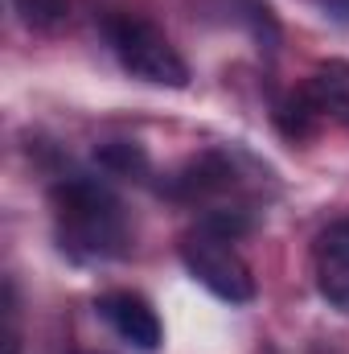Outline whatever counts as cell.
Listing matches in <instances>:
<instances>
[{
	"label": "cell",
	"mask_w": 349,
	"mask_h": 354,
	"mask_svg": "<svg viewBox=\"0 0 349 354\" xmlns=\"http://www.w3.org/2000/svg\"><path fill=\"white\" fill-rule=\"evenodd\" d=\"M50 210H54V231L66 256L74 260H119L128 256L132 231L123 202L99 181V177H62L50 189Z\"/></svg>",
	"instance_id": "6da1fadb"
},
{
	"label": "cell",
	"mask_w": 349,
	"mask_h": 354,
	"mask_svg": "<svg viewBox=\"0 0 349 354\" xmlns=\"http://www.w3.org/2000/svg\"><path fill=\"white\" fill-rule=\"evenodd\" d=\"M103 33H107V46L111 54L119 58V66L140 79V83H152V87H169V91H185L189 87V66L185 58L177 54V46L144 17H132V12H119V17H107L103 21Z\"/></svg>",
	"instance_id": "7a4b0ae2"
},
{
	"label": "cell",
	"mask_w": 349,
	"mask_h": 354,
	"mask_svg": "<svg viewBox=\"0 0 349 354\" xmlns=\"http://www.w3.org/2000/svg\"><path fill=\"white\" fill-rule=\"evenodd\" d=\"M181 264L189 268V276L201 288H210L226 305H247L255 297V276L243 264V256L230 248V239H218L197 227L181 239Z\"/></svg>",
	"instance_id": "3957f363"
},
{
	"label": "cell",
	"mask_w": 349,
	"mask_h": 354,
	"mask_svg": "<svg viewBox=\"0 0 349 354\" xmlns=\"http://www.w3.org/2000/svg\"><path fill=\"white\" fill-rule=\"evenodd\" d=\"M99 317L115 330L119 342H128L132 351L140 354H157L165 342V330H161V317L157 309L140 297V292H107L99 297Z\"/></svg>",
	"instance_id": "277c9868"
},
{
	"label": "cell",
	"mask_w": 349,
	"mask_h": 354,
	"mask_svg": "<svg viewBox=\"0 0 349 354\" xmlns=\"http://www.w3.org/2000/svg\"><path fill=\"white\" fill-rule=\"evenodd\" d=\"M312 272H317V288L329 301V309H337V313L349 317V218L329 223L317 235Z\"/></svg>",
	"instance_id": "5b68a950"
},
{
	"label": "cell",
	"mask_w": 349,
	"mask_h": 354,
	"mask_svg": "<svg viewBox=\"0 0 349 354\" xmlns=\"http://www.w3.org/2000/svg\"><path fill=\"white\" fill-rule=\"evenodd\" d=\"M94 161L107 169V174H119V177H140L148 174V153L132 140H111V145H99L94 149Z\"/></svg>",
	"instance_id": "8992f818"
},
{
	"label": "cell",
	"mask_w": 349,
	"mask_h": 354,
	"mask_svg": "<svg viewBox=\"0 0 349 354\" xmlns=\"http://www.w3.org/2000/svg\"><path fill=\"white\" fill-rule=\"evenodd\" d=\"M317 107L304 99V91H296V95H288L279 107H275V124H279V132L283 136H292V140H304L312 128H317Z\"/></svg>",
	"instance_id": "52a82bcc"
},
{
	"label": "cell",
	"mask_w": 349,
	"mask_h": 354,
	"mask_svg": "<svg viewBox=\"0 0 349 354\" xmlns=\"http://www.w3.org/2000/svg\"><path fill=\"white\" fill-rule=\"evenodd\" d=\"M12 8L21 12V21H25L29 29H54V25L66 17L70 0H12Z\"/></svg>",
	"instance_id": "ba28073f"
},
{
	"label": "cell",
	"mask_w": 349,
	"mask_h": 354,
	"mask_svg": "<svg viewBox=\"0 0 349 354\" xmlns=\"http://www.w3.org/2000/svg\"><path fill=\"white\" fill-rule=\"evenodd\" d=\"M333 120H337V124H346V128H349V95L341 99V103H337V111H333Z\"/></svg>",
	"instance_id": "9c48e42d"
},
{
	"label": "cell",
	"mask_w": 349,
	"mask_h": 354,
	"mask_svg": "<svg viewBox=\"0 0 349 354\" xmlns=\"http://www.w3.org/2000/svg\"><path fill=\"white\" fill-rule=\"evenodd\" d=\"M4 354H21V346H17V338H12V334L4 338Z\"/></svg>",
	"instance_id": "30bf717a"
}]
</instances>
